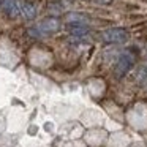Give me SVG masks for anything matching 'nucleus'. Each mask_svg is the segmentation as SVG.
<instances>
[{
    "label": "nucleus",
    "mask_w": 147,
    "mask_h": 147,
    "mask_svg": "<svg viewBox=\"0 0 147 147\" xmlns=\"http://www.w3.org/2000/svg\"><path fill=\"white\" fill-rule=\"evenodd\" d=\"M134 63V57L130 54V52H125V54L120 55V59L117 60V65H115V74L117 78H122Z\"/></svg>",
    "instance_id": "3"
},
{
    "label": "nucleus",
    "mask_w": 147,
    "mask_h": 147,
    "mask_svg": "<svg viewBox=\"0 0 147 147\" xmlns=\"http://www.w3.org/2000/svg\"><path fill=\"white\" fill-rule=\"evenodd\" d=\"M92 2H95V3H98V5H109V3H112V0H92Z\"/></svg>",
    "instance_id": "8"
},
{
    "label": "nucleus",
    "mask_w": 147,
    "mask_h": 147,
    "mask_svg": "<svg viewBox=\"0 0 147 147\" xmlns=\"http://www.w3.org/2000/svg\"><path fill=\"white\" fill-rule=\"evenodd\" d=\"M67 29H68V32L73 36H76V38H82L84 35H87V33L90 32L89 27H86V24H68Z\"/></svg>",
    "instance_id": "6"
},
{
    "label": "nucleus",
    "mask_w": 147,
    "mask_h": 147,
    "mask_svg": "<svg viewBox=\"0 0 147 147\" xmlns=\"http://www.w3.org/2000/svg\"><path fill=\"white\" fill-rule=\"evenodd\" d=\"M57 30H59V21L55 19V18H46V19H43L38 26L30 27V29L27 30V33H29L30 36H33V38H43V36L49 35V33H54V32H57Z\"/></svg>",
    "instance_id": "1"
},
{
    "label": "nucleus",
    "mask_w": 147,
    "mask_h": 147,
    "mask_svg": "<svg viewBox=\"0 0 147 147\" xmlns=\"http://www.w3.org/2000/svg\"><path fill=\"white\" fill-rule=\"evenodd\" d=\"M67 22L68 24H87L89 18H86L84 14H79V13H70L67 16Z\"/></svg>",
    "instance_id": "7"
},
{
    "label": "nucleus",
    "mask_w": 147,
    "mask_h": 147,
    "mask_svg": "<svg viewBox=\"0 0 147 147\" xmlns=\"http://www.w3.org/2000/svg\"><path fill=\"white\" fill-rule=\"evenodd\" d=\"M22 16L26 18L27 21L33 19V18L36 16V13H38V7H36L35 2H30V0H27V2H24L22 3Z\"/></svg>",
    "instance_id": "5"
},
{
    "label": "nucleus",
    "mask_w": 147,
    "mask_h": 147,
    "mask_svg": "<svg viewBox=\"0 0 147 147\" xmlns=\"http://www.w3.org/2000/svg\"><path fill=\"white\" fill-rule=\"evenodd\" d=\"M3 8L10 18H16L22 11V5L19 3V0H3Z\"/></svg>",
    "instance_id": "4"
},
{
    "label": "nucleus",
    "mask_w": 147,
    "mask_h": 147,
    "mask_svg": "<svg viewBox=\"0 0 147 147\" xmlns=\"http://www.w3.org/2000/svg\"><path fill=\"white\" fill-rule=\"evenodd\" d=\"M101 40L106 43H123L128 40V32L125 29H109L101 32Z\"/></svg>",
    "instance_id": "2"
}]
</instances>
